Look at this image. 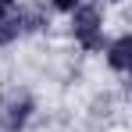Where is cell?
I'll list each match as a JSON object with an SVG mask.
<instances>
[{"label": "cell", "instance_id": "1", "mask_svg": "<svg viewBox=\"0 0 132 132\" xmlns=\"http://www.w3.org/2000/svg\"><path fill=\"white\" fill-rule=\"evenodd\" d=\"M75 36H79L89 50L100 46V32H96V7H82V11H75Z\"/></svg>", "mask_w": 132, "mask_h": 132}, {"label": "cell", "instance_id": "2", "mask_svg": "<svg viewBox=\"0 0 132 132\" xmlns=\"http://www.w3.org/2000/svg\"><path fill=\"white\" fill-rule=\"evenodd\" d=\"M22 32V14L18 11H0V43H11Z\"/></svg>", "mask_w": 132, "mask_h": 132}, {"label": "cell", "instance_id": "3", "mask_svg": "<svg viewBox=\"0 0 132 132\" xmlns=\"http://www.w3.org/2000/svg\"><path fill=\"white\" fill-rule=\"evenodd\" d=\"M129 46H132V39H129V36H121L118 43L111 46V54H107V57H111V64L118 68V71H125V68H129Z\"/></svg>", "mask_w": 132, "mask_h": 132}, {"label": "cell", "instance_id": "4", "mask_svg": "<svg viewBox=\"0 0 132 132\" xmlns=\"http://www.w3.org/2000/svg\"><path fill=\"white\" fill-rule=\"evenodd\" d=\"M54 4H57V7H61V11H68V7H75V4H79V0H54Z\"/></svg>", "mask_w": 132, "mask_h": 132}, {"label": "cell", "instance_id": "5", "mask_svg": "<svg viewBox=\"0 0 132 132\" xmlns=\"http://www.w3.org/2000/svg\"><path fill=\"white\" fill-rule=\"evenodd\" d=\"M7 4H11V0H0V7H7Z\"/></svg>", "mask_w": 132, "mask_h": 132}]
</instances>
